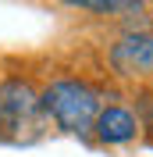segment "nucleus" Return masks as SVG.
<instances>
[{
	"label": "nucleus",
	"mask_w": 153,
	"mask_h": 157,
	"mask_svg": "<svg viewBox=\"0 0 153 157\" xmlns=\"http://www.w3.org/2000/svg\"><path fill=\"white\" fill-rule=\"evenodd\" d=\"M110 68L121 78H143L153 75V32H135V36H121L107 54Z\"/></svg>",
	"instance_id": "nucleus-3"
},
{
	"label": "nucleus",
	"mask_w": 153,
	"mask_h": 157,
	"mask_svg": "<svg viewBox=\"0 0 153 157\" xmlns=\"http://www.w3.org/2000/svg\"><path fill=\"white\" fill-rule=\"evenodd\" d=\"M93 132L103 147H125V143L135 139L139 121H135V114L128 107H103L93 121Z\"/></svg>",
	"instance_id": "nucleus-4"
},
{
	"label": "nucleus",
	"mask_w": 153,
	"mask_h": 157,
	"mask_svg": "<svg viewBox=\"0 0 153 157\" xmlns=\"http://www.w3.org/2000/svg\"><path fill=\"white\" fill-rule=\"evenodd\" d=\"M39 104H43L47 121H54L61 132H71V136H86L93 128L96 114L103 111L100 93L89 82H82V78H57V82H50L39 93Z\"/></svg>",
	"instance_id": "nucleus-2"
},
{
	"label": "nucleus",
	"mask_w": 153,
	"mask_h": 157,
	"mask_svg": "<svg viewBox=\"0 0 153 157\" xmlns=\"http://www.w3.org/2000/svg\"><path fill=\"white\" fill-rule=\"evenodd\" d=\"M71 7H82V11H100V14H114V11H128V14H139L143 4H128V0H71Z\"/></svg>",
	"instance_id": "nucleus-5"
},
{
	"label": "nucleus",
	"mask_w": 153,
	"mask_h": 157,
	"mask_svg": "<svg viewBox=\"0 0 153 157\" xmlns=\"http://www.w3.org/2000/svg\"><path fill=\"white\" fill-rule=\"evenodd\" d=\"M47 114L39 104V89L29 78H4L0 82V143L32 147L47 136Z\"/></svg>",
	"instance_id": "nucleus-1"
}]
</instances>
